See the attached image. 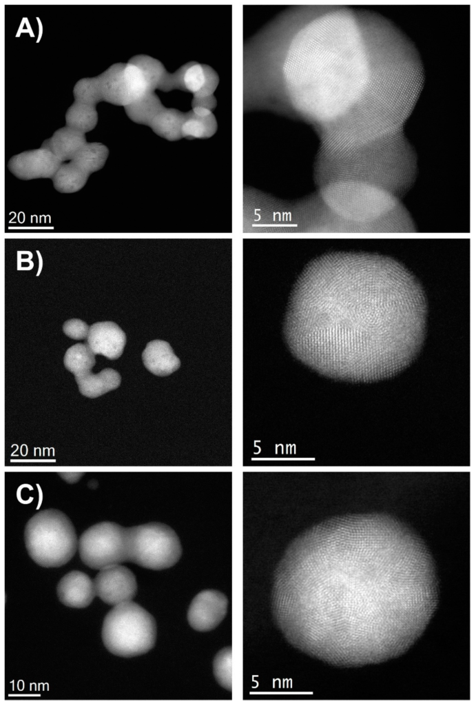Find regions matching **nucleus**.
I'll list each match as a JSON object with an SVG mask.
<instances>
[{
	"label": "nucleus",
	"mask_w": 476,
	"mask_h": 706,
	"mask_svg": "<svg viewBox=\"0 0 476 706\" xmlns=\"http://www.w3.org/2000/svg\"><path fill=\"white\" fill-rule=\"evenodd\" d=\"M228 604V598L220 591L206 589L199 592L187 612L190 626L200 632L214 629L225 617Z\"/></svg>",
	"instance_id": "nucleus-9"
},
{
	"label": "nucleus",
	"mask_w": 476,
	"mask_h": 706,
	"mask_svg": "<svg viewBox=\"0 0 476 706\" xmlns=\"http://www.w3.org/2000/svg\"><path fill=\"white\" fill-rule=\"evenodd\" d=\"M127 548L129 561L154 570L174 565L182 554L174 530L156 522L127 527Z\"/></svg>",
	"instance_id": "nucleus-6"
},
{
	"label": "nucleus",
	"mask_w": 476,
	"mask_h": 706,
	"mask_svg": "<svg viewBox=\"0 0 476 706\" xmlns=\"http://www.w3.org/2000/svg\"><path fill=\"white\" fill-rule=\"evenodd\" d=\"M75 380L81 394L93 399L118 387L121 377L117 371L112 368H105L98 374H93L91 372L83 376L76 378Z\"/></svg>",
	"instance_id": "nucleus-16"
},
{
	"label": "nucleus",
	"mask_w": 476,
	"mask_h": 706,
	"mask_svg": "<svg viewBox=\"0 0 476 706\" xmlns=\"http://www.w3.org/2000/svg\"><path fill=\"white\" fill-rule=\"evenodd\" d=\"M63 332L70 338L81 340L87 337L90 327L84 321L78 319L66 321L63 325Z\"/></svg>",
	"instance_id": "nucleus-28"
},
{
	"label": "nucleus",
	"mask_w": 476,
	"mask_h": 706,
	"mask_svg": "<svg viewBox=\"0 0 476 706\" xmlns=\"http://www.w3.org/2000/svg\"><path fill=\"white\" fill-rule=\"evenodd\" d=\"M189 115L175 108H164L153 119L149 127L158 136L169 141L183 138L182 127Z\"/></svg>",
	"instance_id": "nucleus-17"
},
{
	"label": "nucleus",
	"mask_w": 476,
	"mask_h": 706,
	"mask_svg": "<svg viewBox=\"0 0 476 706\" xmlns=\"http://www.w3.org/2000/svg\"><path fill=\"white\" fill-rule=\"evenodd\" d=\"M94 354L87 344L76 343L66 351L63 363L65 368L74 374V379L91 372L96 364Z\"/></svg>",
	"instance_id": "nucleus-21"
},
{
	"label": "nucleus",
	"mask_w": 476,
	"mask_h": 706,
	"mask_svg": "<svg viewBox=\"0 0 476 706\" xmlns=\"http://www.w3.org/2000/svg\"><path fill=\"white\" fill-rule=\"evenodd\" d=\"M125 343V332L114 322H97L90 327L87 344L94 354L117 359L123 354Z\"/></svg>",
	"instance_id": "nucleus-11"
},
{
	"label": "nucleus",
	"mask_w": 476,
	"mask_h": 706,
	"mask_svg": "<svg viewBox=\"0 0 476 706\" xmlns=\"http://www.w3.org/2000/svg\"><path fill=\"white\" fill-rule=\"evenodd\" d=\"M78 549L83 563L94 569L129 561L127 527L110 521L98 523L82 533Z\"/></svg>",
	"instance_id": "nucleus-7"
},
{
	"label": "nucleus",
	"mask_w": 476,
	"mask_h": 706,
	"mask_svg": "<svg viewBox=\"0 0 476 706\" xmlns=\"http://www.w3.org/2000/svg\"><path fill=\"white\" fill-rule=\"evenodd\" d=\"M328 527L325 545L291 552L278 565L273 617L285 639L307 655L337 665L364 664L373 617L372 578L411 547V535L383 514Z\"/></svg>",
	"instance_id": "nucleus-2"
},
{
	"label": "nucleus",
	"mask_w": 476,
	"mask_h": 706,
	"mask_svg": "<svg viewBox=\"0 0 476 706\" xmlns=\"http://www.w3.org/2000/svg\"><path fill=\"white\" fill-rule=\"evenodd\" d=\"M205 81L204 64L192 61L184 76V83L187 92L193 94L198 92Z\"/></svg>",
	"instance_id": "nucleus-27"
},
{
	"label": "nucleus",
	"mask_w": 476,
	"mask_h": 706,
	"mask_svg": "<svg viewBox=\"0 0 476 706\" xmlns=\"http://www.w3.org/2000/svg\"><path fill=\"white\" fill-rule=\"evenodd\" d=\"M214 675L218 684L228 691L232 689V649L226 647L215 656L213 662Z\"/></svg>",
	"instance_id": "nucleus-25"
},
{
	"label": "nucleus",
	"mask_w": 476,
	"mask_h": 706,
	"mask_svg": "<svg viewBox=\"0 0 476 706\" xmlns=\"http://www.w3.org/2000/svg\"><path fill=\"white\" fill-rule=\"evenodd\" d=\"M87 143L84 133L65 126L54 132L41 147L51 151L62 162L71 161Z\"/></svg>",
	"instance_id": "nucleus-15"
},
{
	"label": "nucleus",
	"mask_w": 476,
	"mask_h": 706,
	"mask_svg": "<svg viewBox=\"0 0 476 706\" xmlns=\"http://www.w3.org/2000/svg\"><path fill=\"white\" fill-rule=\"evenodd\" d=\"M218 124L212 112L197 114L192 110L182 127L183 138L207 139L212 137L216 132Z\"/></svg>",
	"instance_id": "nucleus-22"
},
{
	"label": "nucleus",
	"mask_w": 476,
	"mask_h": 706,
	"mask_svg": "<svg viewBox=\"0 0 476 706\" xmlns=\"http://www.w3.org/2000/svg\"><path fill=\"white\" fill-rule=\"evenodd\" d=\"M156 638L154 617L134 602L115 605L104 618L103 642L114 655L127 658L143 654L154 646Z\"/></svg>",
	"instance_id": "nucleus-5"
},
{
	"label": "nucleus",
	"mask_w": 476,
	"mask_h": 706,
	"mask_svg": "<svg viewBox=\"0 0 476 706\" xmlns=\"http://www.w3.org/2000/svg\"><path fill=\"white\" fill-rule=\"evenodd\" d=\"M62 163L51 151L41 147L13 156L7 167L13 175L21 180L52 179Z\"/></svg>",
	"instance_id": "nucleus-10"
},
{
	"label": "nucleus",
	"mask_w": 476,
	"mask_h": 706,
	"mask_svg": "<svg viewBox=\"0 0 476 706\" xmlns=\"http://www.w3.org/2000/svg\"><path fill=\"white\" fill-rule=\"evenodd\" d=\"M24 540L31 558L44 567L66 564L79 547L72 521L56 509L43 510L33 515L25 525Z\"/></svg>",
	"instance_id": "nucleus-4"
},
{
	"label": "nucleus",
	"mask_w": 476,
	"mask_h": 706,
	"mask_svg": "<svg viewBox=\"0 0 476 706\" xmlns=\"http://www.w3.org/2000/svg\"><path fill=\"white\" fill-rule=\"evenodd\" d=\"M98 121L96 107L74 101L65 114L66 126L81 132L93 130Z\"/></svg>",
	"instance_id": "nucleus-24"
},
{
	"label": "nucleus",
	"mask_w": 476,
	"mask_h": 706,
	"mask_svg": "<svg viewBox=\"0 0 476 706\" xmlns=\"http://www.w3.org/2000/svg\"><path fill=\"white\" fill-rule=\"evenodd\" d=\"M94 583L96 596L111 605L132 601L137 592L135 575L120 564L100 569Z\"/></svg>",
	"instance_id": "nucleus-8"
},
{
	"label": "nucleus",
	"mask_w": 476,
	"mask_h": 706,
	"mask_svg": "<svg viewBox=\"0 0 476 706\" xmlns=\"http://www.w3.org/2000/svg\"><path fill=\"white\" fill-rule=\"evenodd\" d=\"M90 174L82 170L73 162L62 163L52 178L54 188L61 193H72L80 190L85 185Z\"/></svg>",
	"instance_id": "nucleus-19"
},
{
	"label": "nucleus",
	"mask_w": 476,
	"mask_h": 706,
	"mask_svg": "<svg viewBox=\"0 0 476 706\" xmlns=\"http://www.w3.org/2000/svg\"><path fill=\"white\" fill-rule=\"evenodd\" d=\"M108 154L109 150L105 145L97 142L87 143L71 161L90 175L103 167Z\"/></svg>",
	"instance_id": "nucleus-23"
},
{
	"label": "nucleus",
	"mask_w": 476,
	"mask_h": 706,
	"mask_svg": "<svg viewBox=\"0 0 476 706\" xmlns=\"http://www.w3.org/2000/svg\"><path fill=\"white\" fill-rule=\"evenodd\" d=\"M427 316L424 291L402 263L377 253L331 252L299 276L284 332L292 354L318 373L372 382L414 361Z\"/></svg>",
	"instance_id": "nucleus-1"
},
{
	"label": "nucleus",
	"mask_w": 476,
	"mask_h": 706,
	"mask_svg": "<svg viewBox=\"0 0 476 706\" xmlns=\"http://www.w3.org/2000/svg\"><path fill=\"white\" fill-rule=\"evenodd\" d=\"M128 63L135 65L142 72L149 91L158 89L164 92L169 72L163 63L148 55L139 54L132 57Z\"/></svg>",
	"instance_id": "nucleus-20"
},
{
	"label": "nucleus",
	"mask_w": 476,
	"mask_h": 706,
	"mask_svg": "<svg viewBox=\"0 0 476 706\" xmlns=\"http://www.w3.org/2000/svg\"><path fill=\"white\" fill-rule=\"evenodd\" d=\"M145 367L152 374L165 376L176 371L180 361L169 343L163 340L149 342L142 353Z\"/></svg>",
	"instance_id": "nucleus-14"
},
{
	"label": "nucleus",
	"mask_w": 476,
	"mask_h": 706,
	"mask_svg": "<svg viewBox=\"0 0 476 706\" xmlns=\"http://www.w3.org/2000/svg\"><path fill=\"white\" fill-rule=\"evenodd\" d=\"M73 94L74 101L94 107L103 101L97 77L79 80L74 87Z\"/></svg>",
	"instance_id": "nucleus-26"
},
{
	"label": "nucleus",
	"mask_w": 476,
	"mask_h": 706,
	"mask_svg": "<svg viewBox=\"0 0 476 706\" xmlns=\"http://www.w3.org/2000/svg\"><path fill=\"white\" fill-rule=\"evenodd\" d=\"M59 601L70 607L88 606L96 596L94 581L85 573L74 570L59 581L56 588Z\"/></svg>",
	"instance_id": "nucleus-12"
},
{
	"label": "nucleus",
	"mask_w": 476,
	"mask_h": 706,
	"mask_svg": "<svg viewBox=\"0 0 476 706\" xmlns=\"http://www.w3.org/2000/svg\"><path fill=\"white\" fill-rule=\"evenodd\" d=\"M329 230L364 233H411L414 222L400 199L374 185L335 182L319 187Z\"/></svg>",
	"instance_id": "nucleus-3"
},
{
	"label": "nucleus",
	"mask_w": 476,
	"mask_h": 706,
	"mask_svg": "<svg viewBox=\"0 0 476 706\" xmlns=\"http://www.w3.org/2000/svg\"><path fill=\"white\" fill-rule=\"evenodd\" d=\"M164 108L158 97L152 91H147L124 107L127 115L132 121L148 126Z\"/></svg>",
	"instance_id": "nucleus-18"
},
{
	"label": "nucleus",
	"mask_w": 476,
	"mask_h": 706,
	"mask_svg": "<svg viewBox=\"0 0 476 706\" xmlns=\"http://www.w3.org/2000/svg\"><path fill=\"white\" fill-rule=\"evenodd\" d=\"M125 63H115L97 76L103 101L124 107L134 101L125 80Z\"/></svg>",
	"instance_id": "nucleus-13"
}]
</instances>
